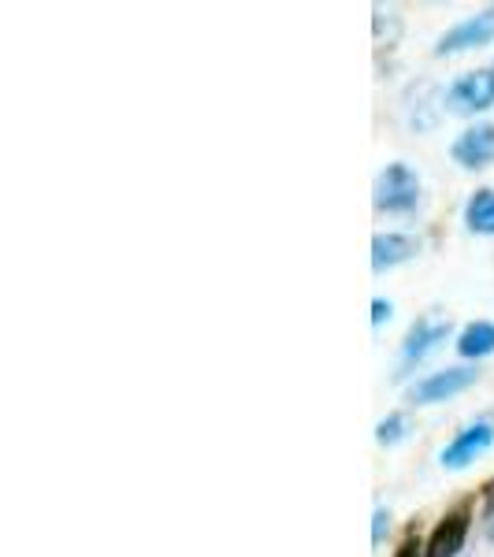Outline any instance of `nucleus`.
<instances>
[{"label": "nucleus", "instance_id": "nucleus-9", "mask_svg": "<svg viewBox=\"0 0 494 557\" xmlns=\"http://www.w3.org/2000/svg\"><path fill=\"white\" fill-rule=\"evenodd\" d=\"M420 242L409 235H375L372 238V268L375 272H391V268L406 264L417 257Z\"/></svg>", "mask_w": 494, "mask_h": 557}, {"label": "nucleus", "instance_id": "nucleus-6", "mask_svg": "<svg viewBox=\"0 0 494 557\" xmlns=\"http://www.w3.org/2000/svg\"><path fill=\"white\" fill-rule=\"evenodd\" d=\"M472 528V509L469 506H457L450 509L443 520L435 524V532L428 535L424 543V557H457L465 550V539H469Z\"/></svg>", "mask_w": 494, "mask_h": 557}, {"label": "nucleus", "instance_id": "nucleus-1", "mask_svg": "<svg viewBox=\"0 0 494 557\" xmlns=\"http://www.w3.org/2000/svg\"><path fill=\"white\" fill-rule=\"evenodd\" d=\"M375 209L391 212V215H406L417 209L420 201V178L409 164H387L375 178V194H372Z\"/></svg>", "mask_w": 494, "mask_h": 557}, {"label": "nucleus", "instance_id": "nucleus-14", "mask_svg": "<svg viewBox=\"0 0 494 557\" xmlns=\"http://www.w3.org/2000/svg\"><path fill=\"white\" fill-rule=\"evenodd\" d=\"M420 550H424V546H420V539L409 532V535H406V543L398 546V554H394V557H424Z\"/></svg>", "mask_w": 494, "mask_h": 557}, {"label": "nucleus", "instance_id": "nucleus-11", "mask_svg": "<svg viewBox=\"0 0 494 557\" xmlns=\"http://www.w3.org/2000/svg\"><path fill=\"white\" fill-rule=\"evenodd\" d=\"M465 227H469L472 235H494V190L491 186H483V190H476L469 197V205H465Z\"/></svg>", "mask_w": 494, "mask_h": 557}, {"label": "nucleus", "instance_id": "nucleus-10", "mask_svg": "<svg viewBox=\"0 0 494 557\" xmlns=\"http://www.w3.org/2000/svg\"><path fill=\"white\" fill-rule=\"evenodd\" d=\"M457 354L465 361H480V357H491L494 354V323L491 320H476L469 327L457 335Z\"/></svg>", "mask_w": 494, "mask_h": 557}, {"label": "nucleus", "instance_id": "nucleus-13", "mask_svg": "<svg viewBox=\"0 0 494 557\" xmlns=\"http://www.w3.org/2000/svg\"><path fill=\"white\" fill-rule=\"evenodd\" d=\"M387 532H391V513H387V509H375V517H372V543L380 546Z\"/></svg>", "mask_w": 494, "mask_h": 557}, {"label": "nucleus", "instance_id": "nucleus-7", "mask_svg": "<svg viewBox=\"0 0 494 557\" xmlns=\"http://www.w3.org/2000/svg\"><path fill=\"white\" fill-rule=\"evenodd\" d=\"M454 164H461L465 172H480L494 160V123H476V127L461 131L450 146Z\"/></svg>", "mask_w": 494, "mask_h": 557}, {"label": "nucleus", "instance_id": "nucleus-4", "mask_svg": "<svg viewBox=\"0 0 494 557\" xmlns=\"http://www.w3.org/2000/svg\"><path fill=\"white\" fill-rule=\"evenodd\" d=\"M476 380H480L476 368H443V372H431L420 383H412L409 401L412 406H435V401H446L454 394L469 391Z\"/></svg>", "mask_w": 494, "mask_h": 557}, {"label": "nucleus", "instance_id": "nucleus-15", "mask_svg": "<svg viewBox=\"0 0 494 557\" xmlns=\"http://www.w3.org/2000/svg\"><path fill=\"white\" fill-rule=\"evenodd\" d=\"M391 312H394V305H391V301L375 298V301H372V323H375V327H380L383 320H391Z\"/></svg>", "mask_w": 494, "mask_h": 557}, {"label": "nucleus", "instance_id": "nucleus-17", "mask_svg": "<svg viewBox=\"0 0 494 557\" xmlns=\"http://www.w3.org/2000/svg\"><path fill=\"white\" fill-rule=\"evenodd\" d=\"M487 539L494 543V509H487Z\"/></svg>", "mask_w": 494, "mask_h": 557}, {"label": "nucleus", "instance_id": "nucleus-3", "mask_svg": "<svg viewBox=\"0 0 494 557\" xmlns=\"http://www.w3.org/2000/svg\"><path fill=\"white\" fill-rule=\"evenodd\" d=\"M494 446V424L491 420H476V424L461 428L457 435L446 443V450L439 454V461H443V469H469L476 457H483Z\"/></svg>", "mask_w": 494, "mask_h": 557}, {"label": "nucleus", "instance_id": "nucleus-8", "mask_svg": "<svg viewBox=\"0 0 494 557\" xmlns=\"http://www.w3.org/2000/svg\"><path fill=\"white\" fill-rule=\"evenodd\" d=\"M446 335H450V320H417L409 327L406 343H402V368H412L428 354H435L446 343Z\"/></svg>", "mask_w": 494, "mask_h": 557}, {"label": "nucleus", "instance_id": "nucleus-16", "mask_svg": "<svg viewBox=\"0 0 494 557\" xmlns=\"http://www.w3.org/2000/svg\"><path fill=\"white\" fill-rule=\"evenodd\" d=\"M483 498H487V509H494V480L483 483Z\"/></svg>", "mask_w": 494, "mask_h": 557}, {"label": "nucleus", "instance_id": "nucleus-2", "mask_svg": "<svg viewBox=\"0 0 494 557\" xmlns=\"http://www.w3.org/2000/svg\"><path fill=\"white\" fill-rule=\"evenodd\" d=\"M491 104H494V71L491 67L465 71V75L446 89V108H450L454 115L487 112Z\"/></svg>", "mask_w": 494, "mask_h": 557}, {"label": "nucleus", "instance_id": "nucleus-12", "mask_svg": "<svg viewBox=\"0 0 494 557\" xmlns=\"http://www.w3.org/2000/svg\"><path fill=\"white\" fill-rule=\"evenodd\" d=\"M409 435V420H406V412H391L387 420H380V428H375V438H380L383 446H394V443H402V438Z\"/></svg>", "mask_w": 494, "mask_h": 557}, {"label": "nucleus", "instance_id": "nucleus-5", "mask_svg": "<svg viewBox=\"0 0 494 557\" xmlns=\"http://www.w3.org/2000/svg\"><path fill=\"white\" fill-rule=\"evenodd\" d=\"M494 41V8L480 15H469V20H461L457 26L439 38L435 52L439 57H457V52H469V49H480V45Z\"/></svg>", "mask_w": 494, "mask_h": 557}]
</instances>
